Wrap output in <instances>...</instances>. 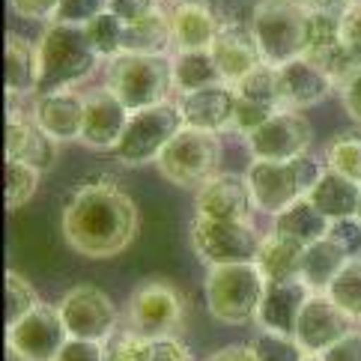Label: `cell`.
Returning <instances> with one entry per match:
<instances>
[{
    "mask_svg": "<svg viewBox=\"0 0 361 361\" xmlns=\"http://www.w3.org/2000/svg\"><path fill=\"white\" fill-rule=\"evenodd\" d=\"M60 230L72 251L90 260H108L135 242L140 212L114 179L96 176L75 185L72 195L63 200Z\"/></svg>",
    "mask_w": 361,
    "mask_h": 361,
    "instance_id": "6da1fadb",
    "label": "cell"
},
{
    "mask_svg": "<svg viewBox=\"0 0 361 361\" xmlns=\"http://www.w3.org/2000/svg\"><path fill=\"white\" fill-rule=\"evenodd\" d=\"M36 57H39V87L36 93H54L69 90L93 75L99 66V54L90 45L84 24L48 21V27L36 39Z\"/></svg>",
    "mask_w": 361,
    "mask_h": 361,
    "instance_id": "7a4b0ae2",
    "label": "cell"
},
{
    "mask_svg": "<svg viewBox=\"0 0 361 361\" xmlns=\"http://www.w3.org/2000/svg\"><path fill=\"white\" fill-rule=\"evenodd\" d=\"M326 171L311 152L283 161H269V159H251L245 179L251 185L254 209L266 215L283 212L290 203L307 197V191L317 185L319 173Z\"/></svg>",
    "mask_w": 361,
    "mask_h": 361,
    "instance_id": "3957f363",
    "label": "cell"
},
{
    "mask_svg": "<svg viewBox=\"0 0 361 361\" xmlns=\"http://www.w3.org/2000/svg\"><path fill=\"white\" fill-rule=\"evenodd\" d=\"M269 281L257 263L209 266L203 278V299L209 314L224 326H248L257 319Z\"/></svg>",
    "mask_w": 361,
    "mask_h": 361,
    "instance_id": "277c9868",
    "label": "cell"
},
{
    "mask_svg": "<svg viewBox=\"0 0 361 361\" xmlns=\"http://www.w3.org/2000/svg\"><path fill=\"white\" fill-rule=\"evenodd\" d=\"M105 87L128 111L171 102L173 60L167 54H117L108 60Z\"/></svg>",
    "mask_w": 361,
    "mask_h": 361,
    "instance_id": "5b68a950",
    "label": "cell"
},
{
    "mask_svg": "<svg viewBox=\"0 0 361 361\" xmlns=\"http://www.w3.org/2000/svg\"><path fill=\"white\" fill-rule=\"evenodd\" d=\"M307 12L299 0H260L251 9V30L260 45V54L272 66H283L295 57H305L307 42Z\"/></svg>",
    "mask_w": 361,
    "mask_h": 361,
    "instance_id": "8992f818",
    "label": "cell"
},
{
    "mask_svg": "<svg viewBox=\"0 0 361 361\" xmlns=\"http://www.w3.org/2000/svg\"><path fill=\"white\" fill-rule=\"evenodd\" d=\"M183 128H185V120L173 99L161 102V105H152V108L132 111V117H128L111 156L128 167L159 161L161 149L171 144Z\"/></svg>",
    "mask_w": 361,
    "mask_h": 361,
    "instance_id": "52a82bcc",
    "label": "cell"
},
{
    "mask_svg": "<svg viewBox=\"0 0 361 361\" xmlns=\"http://www.w3.org/2000/svg\"><path fill=\"white\" fill-rule=\"evenodd\" d=\"M221 164V140L215 132L185 126L156 161L159 173L179 188H200L218 173Z\"/></svg>",
    "mask_w": 361,
    "mask_h": 361,
    "instance_id": "ba28073f",
    "label": "cell"
},
{
    "mask_svg": "<svg viewBox=\"0 0 361 361\" xmlns=\"http://www.w3.org/2000/svg\"><path fill=\"white\" fill-rule=\"evenodd\" d=\"M191 248L206 266H233L254 263L263 236L251 227V221H218V218L195 215L188 230Z\"/></svg>",
    "mask_w": 361,
    "mask_h": 361,
    "instance_id": "9c48e42d",
    "label": "cell"
},
{
    "mask_svg": "<svg viewBox=\"0 0 361 361\" xmlns=\"http://www.w3.org/2000/svg\"><path fill=\"white\" fill-rule=\"evenodd\" d=\"M128 329L147 338H167L176 334L185 322V302L171 281L149 278L144 283H137L128 295L126 307Z\"/></svg>",
    "mask_w": 361,
    "mask_h": 361,
    "instance_id": "30bf717a",
    "label": "cell"
},
{
    "mask_svg": "<svg viewBox=\"0 0 361 361\" xmlns=\"http://www.w3.org/2000/svg\"><path fill=\"white\" fill-rule=\"evenodd\" d=\"M57 311L63 317L69 338L78 341L105 343L120 326V311L114 299L102 287H93V283H78V287L66 290L63 299L57 302Z\"/></svg>",
    "mask_w": 361,
    "mask_h": 361,
    "instance_id": "8fae6325",
    "label": "cell"
},
{
    "mask_svg": "<svg viewBox=\"0 0 361 361\" xmlns=\"http://www.w3.org/2000/svg\"><path fill=\"white\" fill-rule=\"evenodd\" d=\"M311 140H314V128L302 111L278 108L263 126H257L245 137V144H248L251 159L283 161V159L305 156L311 149Z\"/></svg>",
    "mask_w": 361,
    "mask_h": 361,
    "instance_id": "7c38bea8",
    "label": "cell"
},
{
    "mask_svg": "<svg viewBox=\"0 0 361 361\" xmlns=\"http://www.w3.org/2000/svg\"><path fill=\"white\" fill-rule=\"evenodd\" d=\"M69 341V331L63 326L57 305H39L33 311L6 326V346L21 353L27 361H54V355Z\"/></svg>",
    "mask_w": 361,
    "mask_h": 361,
    "instance_id": "4fadbf2b",
    "label": "cell"
},
{
    "mask_svg": "<svg viewBox=\"0 0 361 361\" xmlns=\"http://www.w3.org/2000/svg\"><path fill=\"white\" fill-rule=\"evenodd\" d=\"M353 329H355V322L326 293H311L299 314V322H295L293 338L307 355H322Z\"/></svg>",
    "mask_w": 361,
    "mask_h": 361,
    "instance_id": "5bb4252c",
    "label": "cell"
},
{
    "mask_svg": "<svg viewBox=\"0 0 361 361\" xmlns=\"http://www.w3.org/2000/svg\"><path fill=\"white\" fill-rule=\"evenodd\" d=\"M254 212L251 185L245 173H221L218 171L209 183L197 188L195 215L218 218V221H248Z\"/></svg>",
    "mask_w": 361,
    "mask_h": 361,
    "instance_id": "9a60e30c",
    "label": "cell"
},
{
    "mask_svg": "<svg viewBox=\"0 0 361 361\" xmlns=\"http://www.w3.org/2000/svg\"><path fill=\"white\" fill-rule=\"evenodd\" d=\"M128 117H132V111H128L108 87L90 90L87 93V108H84L81 144L87 149H93V152H114Z\"/></svg>",
    "mask_w": 361,
    "mask_h": 361,
    "instance_id": "2e32d148",
    "label": "cell"
},
{
    "mask_svg": "<svg viewBox=\"0 0 361 361\" xmlns=\"http://www.w3.org/2000/svg\"><path fill=\"white\" fill-rule=\"evenodd\" d=\"M84 108L87 96L69 90H54V93H36L33 99V120L57 144H72L81 140L84 132Z\"/></svg>",
    "mask_w": 361,
    "mask_h": 361,
    "instance_id": "e0dca14e",
    "label": "cell"
},
{
    "mask_svg": "<svg viewBox=\"0 0 361 361\" xmlns=\"http://www.w3.org/2000/svg\"><path fill=\"white\" fill-rule=\"evenodd\" d=\"M4 156L12 161H27L45 173L57 161V140H51L42 132L33 114L27 117L24 111L9 108L4 126Z\"/></svg>",
    "mask_w": 361,
    "mask_h": 361,
    "instance_id": "ac0fdd59",
    "label": "cell"
},
{
    "mask_svg": "<svg viewBox=\"0 0 361 361\" xmlns=\"http://www.w3.org/2000/svg\"><path fill=\"white\" fill-rule=\"evenodd\" d=\"M236 90L230 84H212L195 90V93H183L176 96L179 114H183L185 126L191 128H203V132H230V123H233L236 114Z\"/></svg>",
    "mask_w": 361,
    "mask_h": 361,
    "instance_id": "d6986e66",
    "label": "cell"
},
{
    "mask_svg": "<svg viewBox=\"0 0 361 361\" xmlns=\"http://www.w3.org/2000/svg\"><path fill=\"white\" fill-rule=\"evenodd\" d=\"M278 78H281V108H293V111L314 108L329 99L331 90H338L331 75L307 57H295L278 66Z\"/></svg>",
    "mask_w": 361,
    "mask_h": 361,
    "instance_id": "ffe728a7",
    "label": "cell"
},
{
    "mask_svg": "<svg viewBox=\"0 0 361 361\" xmlns=\"http://www.w3.org/2000/svg\"><path fill=\"white\" fill-rule=\"evenodd\" d=\"M314 290L307 287L302 278L293 281H272L266 287V295L260 302V311H257V329L260 331H272V334H287L293 338L295 334V322H299V314L307 302V295Z\"/></svg>",
    "mask_w": 361,
    "mask_h": 361,
    "instance_id": "44dd1931",
    "label": "cell"
},
{
    "mask_svg": "<svg viewBox=\"0 0 361 361\" xmlns=\"http://www.w3.org/2000/svg\"><path fill=\"white\" fill-rule=\"evenodd\" d=\"M167 18H171V33H173L176 51L212 48L215 36L224 24L209 0H173Z\"/></svg>",
    "mask_w": 361,
    "mask_h": 361,
    "instance_id": "7402d4cb",
    "label": "cell"
},
{
    "mask_svg": "<svg viewBox=\"0 0 361 361\" xmlns=\"http://www.w3.org/2000/svg\"><path fill=\"white\" fill-rule=\"evenodd\" d=\"M209 51H212L218 72H221V78L227 84H236L242 75H248L254 66L263 63L260 45L254 39L251 24H242V21H224Z\"/></svg>",
    "mask_w": 361,
    "mask_h": 361,
    "instance_id": "603a6c76",
    "label": "cell"
},
{
    "mask_svg": "<svg viewBox=\"0 0 361 361\" xmlns=\"http://www.w3.org/2000/svg\"><path fill=\"white\" fill-rule=\"evenodd\" d=\"M105 358L108 361H195V353L176 334L147 338V334L126 329V331H114L105 341Z\"/></svg>",
    "mask_w": 361,
    "mask_h": 361,
    "instance_id": "cb8c5ba5",
    "label": "cell"
},
{
    "mask_svg": "<svg viewBox=\"0 0 361 361\" xmlns=\"http://www.w3.org/2000/svg\"><path fill=\"white\" fill-rule=\"evenodd\" d=\"M307 200H311L317 209L329 218V221H341V218H353L358 212V200H361V183L343 176L338 171H326L319 173L317 185L307 191Z\"/></svg>",
    "mask_w": 361,
    "mask_h": 361,
    "instance_id": "d4e9b609",
    "label": "cell"
},
{
    "mask_svg": "<svg viewBox=\"0 0 361 361\" xmlns=\"http://www.w3.org/2000/svg\"><path fill=\"white\" fill-rule=\"evenodd\" d=\"M4 87L6 96H27L39 87V57L36 45L9 33L4 42Z\"/></svg>",
    "mask_w": 361,
    "mask_h": 361,
    "instance_id": "484cf974",
    "label": "cell"
},
{
    "mask_svg": "<svg viewBox=\"0 0 361 361\" xmlns=\"http://www.w3.org/2000/svg\"><path fill=\"white\" fill-rule=\"evenodd\" d=\"M302 257H305V245L295 242L290 236L278 233V230H269L260 242V251H257V269L263 272V278L272 281H293L302 272Z\"/></svg>",
    "mask_w": 361,
    "mask_h": 361,
    "instance_id": "4316f807",
    "label": "cell"
},
{
    "mask_svg": "<svg viewBox=\"0 0 361 361\" xmlns=\"http://www.w3.org/2000/svg\"><path fill=\"white\" fill-rule=\"evenodd\" d=\"M350 260V254H346L338 242H334L329 233L305 245V257H302V272L299 278L311 287L314 293H326L329 283L334 281V275L343 269V263Z\"/></svg>",
    "mask_w": 361,
    "mask_h": 361,
    "instance_id": "83f0119b",
    "label": "cell"
},
{
    "mask_svg": "<svg viewBox=\"0 0 361 361\" xmlns=\"http://www.w3.org/2000/svg\"><path fill=\"white\" fill-rule=\"evenodd\" d=\"M171 60H173V90H176V96L195 93V90L212 87V84H227L221 78V72H218V63H215L209 48L176 51Z\"/></svg>",
    "mask_w": 361,
    "mask_h": 361,
    "instance_id": "f1b7e54d",
    "label": "cell"
},
{
    "mask_svg": "<svg viewBox=\"0 0 361 361\" xmlns=\"http://www.w3.org/2000/svg\"><path fill=\"white\" fill-rule=\"evenodd\" d=\"M329 227H331V221L307 197L295 200L283 212L272 215V230H278V233L290 236V239L302 242V245H311V242L322 239L329 233Z\"/></svg>",
    "mask_w": 361,
    "mask_h": 361,
    "instance_id": "f546056e",
    "label": "cell"
},
{
    "mask_svg": "<svg viewBox=\"0 0 361 361\" xmlns=\"http://www.w3.org/2000/svg\"><path fill=\"white\" fill-rule=\"evenodd\" d=\"M173 48L171 18L159 9L149 18H140L135 24H126L123 33V54H167Z\"/></svg>",
    "mask_w": 361,
    "mask_h": 361,
    "instance_id": "4dcf8cb0",
    "label": "cell"
},
{
    "mask_svg": "<svg viewBox=\"0 0 361 361\" xmlns=\"http://www.w3.org/2000/svg\"><path fill=\"white\" fill-rule=\"evenodd\" d=\"M343 48L341 42V16H322V12H311L307 18V42H305V57L319 63L326 69V63Z\"/></svg>",
    "mask_w": 361,
    "mask_h": 361,
    "instance_id": "1f68e13d",
    "label": "cell"
},
{
    "mask_svg": "<svg viewBox=\"0 0 361 361\" xmlns=\"http://www.w3.org/2000/svg\"><path fill=\"white\" fill-rule=\"evenodd\" d=\"M326 295L355 326H361V257H350V260L343 263V269L329 283Z\"/></svg>",
    "mask_w": 361,
    "mask_h": 361,
    "instance_id": "d6a6232c",
    "label": "cell"
},
{
    "mask_svg": "<svg viewBox=\"0 0 361 361\" xmlns=\"http://www.w3.org/2000/svg\"><path fill=\"white\" fill-rule=\"evenodd\" d=\"M39 183H42L39 167H33L27 161L6 159V164H4V203H6V209L16 212L21 206H27L30 197L39 191Z\"/></svg>",
    "mask_w": 361,
    "mask_h": 361,
    "instance_id": "836d02e7",
    "label": "cell"
},
{
    "mask_svg": "<svg viewBox=\"0 0 361 361\" xmlns=\"http://www.w3.org/2000/svg\"><path fill=\"white\" fill-rule=\"evenodd\" d=\"M236 90L239 99H248V102H260V105L269 108H281V78H278V66L272 63H260L254 66L248 75H242L236 84H230Z\"/></svg>",
    "mask_w": 361,
    "mask_h": 361,
    "instance_id": "e575fe53",
    "label": "cell"
},
{
    "mask_svg": "<svg viewBox=\"0 0 361 361\" xmlns=\"http://www.w3.org/2000/svg\"><path fill=\"white\" fill-rule=\"evenodd\" d=\"M326 167L361 183V132L346 128L326 144Z\"/></svg>",
    "mask_w": 361,
    "mask_h": 361,
    "instance_id": "d590c367",
    "label": "cell"
},
{
    "mask_svg": "<svg viewBox=\"0 0 361 361\" xmlns=\"http://www.w3.org/2000/svg\"><path fill=\"white\" fill-rule=\"evenodd\" d=\"M39 305H42V299H39V293L33 290V283L24 275L9 269V272L4 275V322L6 326L24 319L33 307H39Z\"/></svg>",
    "mask_w": 361,
    "mask_h": 361,
    "instance_id": "8d00e7d4",
    "label": "cell"
},
{
    "mask_svg": "<svg viewBox=\"0 0 361 361\" xmlns=\"http://www.w3.org/2000/svg\"><path fill=\"white\" fill-rule=\"evenodd\" d=\"M84 30H87V39L90 45L96 48V54L102 60H111V57H117L123 54V33H126V24L114 16V12H102V16H96L93 21H87L84 24Z\"/></svg>",
    "mask_w": 361,
    "mask_h": 361,
    "instance_id": "74e56055",
    "label": "cell"
},
{
    "mask_svg": "<svg viewBox=\"0 0 361 361\" xmlns=\"http://www.w3.org/2000/svg\"><path fill=\"white\" fill-rule=\"evenodd\" d=\"M254 350L260 355V361H302L305 350L295 338L287 334H272V331H260V338L254 341Z\"/></svg>",
    "mask_w": 361,
    "mask_h": 361,
    "instance_id": "f35d334b",
    "label": "cell"
},
{
    "mask_svg": "<svg viewBox=\"0 0 361 361\" xmlns=\"http://www.w3.org/2000/svg\"><path fill=\"white\" fill-rule=\"evenodd\" d=\"M278 108H269L260 105V102H248V99H239L236 102V114H233V123H230V132H236L242 137H248L257 126H263L269 117H272Z\"/></svg>",
    "mask_w": 361,
    "mask_h": 361,
    "instance_id": "ab89813d",
    "label": "cell"
},
{
    "mask_svg": "<svg viewBox=\"0 0 361 361\" xmlns=\"http://www.w3.org/2000/svg\"><path fill=\"white\" fill-rule=\"evenodd\" d=\"M105 9H108V0H60L57 21L87 24V21H93L96 16H102Z\"/></svg>",
    "mask_w": 361,
    "mask_h": 361,
    "instance_id": "60d3db41",
    "label": "cell"
},
{
    "mask_svg": "<svg viewBox=\"0 0 361 361\" xmlns=\"http://www.w3.org/2000/svg\"><path fill=\"white\" fill-rule=\"evenodd\" d=\"M329 236L341 245V248L350 257H361V218H341V221H331Z\"/></svg>",
    "mask_w": 361,
    "mask_h": 361,
    "instance_id": "b9f144b4",
    "label": "cell"
},
{
    "mask_svg": "<svg viewBox=\"0 0 361 361\" xmlns=\"http://www.w3.org/2000/svg\"><path fill=\"white\" fill-rule=\"evenodd\" d=\"M161 9V0H108V12H114L123 24H135L140 18H149Z\"/></svg>",
    "mask_w": 361,
    "mask_h": 361,
    "instance_id": "7bdbcfd3",
    "label": "cell"
},
{
    "mask_svg": "<svg viewBox=\"0 0 361 361\" xmlns=\"http://www.w3.org/2000/svg\"><path fill=\"white\" fill-rule=\"evenodd\" d=\"M54 361H108L105 358V343L69 338L66 343H63V350L54 355Z\"/></svg>",
    "mask_w": 361,
    "mask_h": 361,
    "instance_id": "ee69618b",
    "label": "cell"
},
{
    "mask_svg": "<svg viewBox=\"0 0 361 361\" xmlns=\"http://www.w3.org/2000/svg\"><path fill=\"white\" fill-rule=\"evenodd\" d=\"M9 6L27 21H57L60 0H9Z\"/></svg>",
    "mask_w": 361,
    "mask_h": 361,
    "instance_id": "f6af8a7d",
    "label": "cell"
},
{
    "mask_svg": "<svg viewBox=\"0 0 361 361\" xmlns=\"http://www.w3.org/2000/svg\"><path fill=\"white\" fill-rule=\"evenodd\" d=\"M341 42L361 60V4H353L341 16Z\"/></svg>",
    "mask_w": 361,
    "mask_h": 361,
    "instance_id": "bcb514c9",
    "label": "cell"
},
{
    "mask_svg": "<svg viewBox=\"0 0 361 361\" xmlns=\"http://www.w3.org/2000/svg\"><path fill=\"white\" fill-rule=\"evenodd\" d=\"M322 358L326 361H361V326L346 331L331 350L322 353Z\"/></svg>",
    "mask_w": 361,
    "mask_h": 361,
    "instance_id": "7dc6e473",
    "label": "cell"
},
{
    "mask_svg": "<svg viewBox=\"0 0 361 361\" xmlns=\"http://www.w3.org/2000/svg\"><path fill=\"white\" fill-rule=\"evenodd\" d=\"M338 93H341V102H343V111L350 114V120L355 126H361V69L338 87Z\"/></svg>",
    "mask_w": 361,
    "mask_h": 361,
    "instance_id": "c3c4849f",
    "label": "cell"
},
{
    "mask_svg": "<svg viewBox=\"0 0 361 361\" xmlns=\"http://www.w3.org/2000/svg\"><path fill=\"white\" fill-rule=\"evenodd\" d=\"M206 361H260V355H257L254 343H233V346H224V350L212 353Z\"/></svg>",
    "mask_w": 361,
    "mask_h": 361,
    "instance_id": "681fc988",
    "label": "cell"
},
{
    "mask_svg": "<svg viewBox=\"0 0 361 361\" xmlns=\"http://www.w3.org/2000/svg\"><path fill=\"white\" fill-rule=\"evenodd\" d=\"M307 12H322V16H343L353 4L350 0H299Z\"/></svg>",
    "mask_w": 361,
    "mask_h": 361,
    "instance_id": "f907efd6",
    "label": "cell"
},
{
    "mask_svg": "<svg viewBox=\"0 0 361 361\" xmlns=\"http://www.w3.org/2000/svg\"><path fill=\"white\" fill-rule=\"evenodd\" d=\"M4 361H27V358H24L21 353H16L12 346H6V343H4Z\"/></svg>",
    "mask_w": 361,
    "mask_h": 361,
    "instance_id": "816d5d0a",
    "label": "cell"
},
{
    "mask_svg": "<svg viewBox=\"0 0 361 361\" xmlns=\"http://www.w3.org/2000/svg\"><path fill=\"white\" fill-rule=\"evenodd\" d=\"M302 361H326V358H322V355H307V353H305V358H302Z\"/></svg>",
    "mask_w": 361,
    "mask_h": 361,
    "instance_id": "f5cc1de1",
    "label": "cell"
},
{
    "mask_svg": "<svg viewBox=\"0 0 361 361\" xmlns=\"http://www.w3.org/2000/svg\"><path fill=\"white\" fill-rule=\"evenodd\" d=\"M355 218H361V200H358V212H355Z\"/></svg>",
    "mask_w": 361,
    "mask_h": 361,
    "instance_id": "db71d44e",
    "label": "cell"
},
{
    "mask_svg": "<svg viewBox=\"0 0 361 361\" xmlns=\"http://www.w3.org/2000/svg\"><path fill=\"white\" fill-rule=\"evenodd\" d=\"M350 4H361V0H350Z\"/></svg>",
    "mask_w": 361,
    "mask_h": 361,
    "instance_id": "11a10c76",
    "label": "cell"
}]
</instances>
